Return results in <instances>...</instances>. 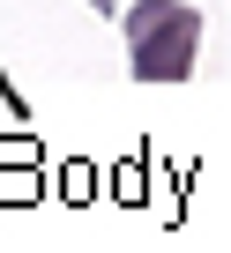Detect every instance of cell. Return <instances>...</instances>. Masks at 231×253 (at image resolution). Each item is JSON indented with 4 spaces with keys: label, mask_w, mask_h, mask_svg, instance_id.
<instances>
[{
    "label": "cell",
    "mask_w": 231,
    "mask_h": 253,
    "mask_svg": "<svg viewBox=\"0 0 231 253\" xmlns=\"http://www.w3.org/2000/svg\"><path fill=\"white\" fill-rule=\"evenodd\" d=\"M120 23H127V67H135V82H186L194 75L201 8H186V0H135Z\"/></svg>",
    "instance_id": "6da1fadb"
},
{
    "label": "cell",
    "mask_w": 231,
    "mask_h": 253,
    "mask_svg": "<svg viewBox=\"0 0 231 253\" xmlns=\"http://www.w3.org/2000/svg\"><path fill=\"white\" fill-rule=\"evenodd\" d=\"M90 8H97V15H112V8H120V0H90Z\"/></svg>",
    "instance_id": "7a4b0ae2"
}]
</instances>
